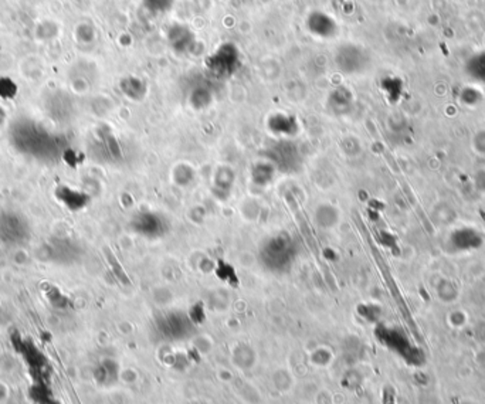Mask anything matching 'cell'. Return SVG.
Here are the masks:
<instances>
[{
    "mask_svg": "<svg viewBox=\"0 0 485 404\" xmlns=\"http://www.w3.org/2000/svg\"><path fill=\"white\" fill-rule=\"evenodd\" d=\"M276 170L277 169L271 164H258L253 168V182L264 186L272 180Z\"/></svg>",
    "mask_w": 485,
    "mask_h": 404,
    "instance_id": "e0dca14e",
    "label": "cell"
},
{
    "mask_svg": "<svg viewBox=\"0 0 485 404\" xmlns=\"http://www.w3.org/2000/svg\"><path fill=\"white\" fill-rule=\"evenodd\" d=\"M268 130L279 137H295L299 132V122L290 114H274L268 118Z\"/></svg>",
    "mask_w": 485,
    "mask_h": 404,
    "instance_id": "30bf717a",
    "label": "cell"
},
{
    "mask_svg": "<svg viewBox=\"0 0 485 404\" xmlns=\"http://www.w3.org/2000/svg\"><path fill=\"white\" fill-rule=\"evenodd\" d=\"M234 183V173L229 168H219L216 177H215V186L213 192L219 199H227L230 192L233 191Z\"/></svg>",
    "mask_w": 485,
    "mask_h": 404,
    "instance_id": "2e32d148",
    "label": "cell"
},
{
    "mask_svg": "<svg viewBox=\"0 0 485 404\" xmlns=\"http://www.w3.org/2000/svg\"><path fill=\"white\" fill-rule=\"evenodd\" d=\"M32 227L26 217L15 210L0 211V241L8 245H23L28 243Z\"/></svg>",
    "mask_w": 485,
    "mask_h": 404,
    "instance_id": "3957f363",
    "label": "cell"
},
{
    "mask_svg": "<svg viewBox=\"0 0 485 404\" xmlns=\"http://www.w3.org/2000/svg\"><path fill=\"white\" fill-rule=\"evenodd\" d=\"M448 243L454 252H471L482 245V236L471 227H463L452 231L448 237Z\"/></svg>",
    "mask_w": 485,
    "mask_h": 404,
    "instance_id": "9c48e42d",
    "label": "cell"
},
{
    "mask_svg": "<svg viewBox=\"0 0 485 404\" xmlns=\"http://www.w3.org/2000/svg\"><path fill=\"white\" fill-rule=\"evenodd\" d=\"M141 2L152 15H164L175 5V0H141Z\"/></svg>",
    "mask_w": 485,
    "mask_h": 404,
    "instance_id": "ac0fdd59",
    "label": "cell"
},
{
    "mask_svg": "<svg viewBox=\"0 0 485 404\" xmlns=\"http://www.w3.org/2000/svg\"><path fill=\"white\" fill-rule=\"evenodd\" d=\"M131 229L143 238L158 240L169 233L170 223L159 211L142 210L132 217Z\"/></svg>",
    "mask_w": 485,
    "mask_h": 404,
    "instance_id": "5b68a950",
    "label": "cell"
},
{
    "mask_svg": "<svg viewBox=\"0 0 485 404\" xmlns=\"http://www.w3.org/2000/svg\"><path fill=\"white\" fill-rule=\"evenodd\" d=\"M335 64L341 73L356 76L365 73L371 66V55L359 44H342L335 53Z\"/></svg>",
    "mask_w": 485,
    "mask_h": 404,
    "instance_id": "277c9868",
    "label": "cell"
},
{
    "mask_svg": "<svg viewBox=\"0 0 485 404\" xmlns=\"http://www.w3.org/2000/svg\"><path fill=\"white\" fill-rule=\"evenodd\" d=\"M242 66L240 49L234 43H223L204 60V67L210 77L229 80L238 73Z\"/></svg>",
    "mask_w": 485,
    "mask_h": 404,
    "instance_id": "7a4b0ae2",
    "label": "cell"
},
{
    "mask_svg": "<svg viewBox=\"0 0 485 404\" xmlns=\"http://www.w3.org/2000/svg\"><path fill=\"white\" fill-rule=\"evenodd\" d=\"M306 24H307L308 32L318 39L328 40V39L335 37L338 33L337 20L333 19L330 15L321 12V10L311 12L307 17Z\"/></svg>",
    "mask_w": 485,
    "mask_h": 404,
    "instance_id": "ba28073f",
    "label": "cell"
},
{
    "mask_svg": "<svg viewBox=\"0 0 485 404\" xmlns=\"http://www.w3.org/2000/svg\"><path fill=\"white\" fill-rule=\"evenodd\" d=\"M298 256L297 241L288 233L267 237L260 247V263L270 272H287Z\"/></svg>",
    "mask_w": 485,
    "mask_h": 404,
    "instance_id": "6da1fadb",
    "label": "cell"
},
{
    "mask_svg": "<svg viewBox=\"0 0 485 404\" xmlns=\"http://www.w3.org/2000/svg\"><path fill=\"white\" fill-rule=\"evenodd\" d=\"M121 89L128 98L142 101L148 94V84L139 77H127L121 81Z\"/></svg>",
    "mask_w": 485,
    "mask_h": 404,
    "instance_id": "9a60e30c",
    "label": "cell"
},
{
    "mask_svg": "<svg viewBox=\"0 0 485 404\" xmlns=\"http://www.w3.org/2000/svg\"><path fill=\"white\" fill-rule=\"evenodd\" d=\"M211 101H213V92H211L209 85L204 82H197L192 87L189 92V104L195 109H204L211 104Z\"/></svg>",
    "mask_w": 485,
    "mask_h": 404,
    "instance_id": "5bb4252c",
    "label": "cell"
},
{
    "mask_svg": "<svg viewBox=\"0 0 485 404\" xmlns=\"http://www.w3.org/2000/svg\"><path fill=\"white\" fill-rule=\"evenodd\" d=\"M466 71L473 81L485 87V50L473 54L467 60Z\"/></svg>",
    "mask_w": 485,
    "mask_h": 404,
    "instance_id": "4fadbf2b",
    "label": "cell"
},
{
    "mask_svg": "<svg viewBox=\"0 0 485 404\" xmlns=\"http://www.w3.org/2000/svg\"><path fill=\"white\" fill-rule=\"evenodd\" d=\"M473 146L478 153L485 155V131H479L474 135Z\"/></svg>",
    "mask_w": 485,
    "mask_h": 404,
    "instance_id": "ffe728a7",
    "label": "cell"
},
{
    "mask_svg": "<svg viewBox=\"0 0 485 404\" xmlns=\"http://www.w3.org/2000/svg\"><path fill=\"white\" fill-rule=\"evenodd\" d=\"M267 157L272 166H274L277 170H281L285 173L297 170L301 162L299 150L297 145L287 139L272 145L267 150Z\"/></svg>",
    "mask_w": 485,
    "mask_h": 404,
    "instance_id": "8992f818",
    "label": "cell"
},
{
    "mask_svg": "<svg viewBox=\"0 0 485 404\" xmlns=\"http://www.w3.org/2000/svg\"><path fill=\"white\" fill-rule=\"evenodd\" d=\"M353 94L346 87H338L328 97V108L335 115H345L352 109Z\"/></svg>",
    "mask_w": 485,
    "mask_h": 404,
    "instance_id": "8fae6325",
    "label": "cell"
},
{
    "mask_svg": "<svg viewBox=\"0 0 485 404\" xmlns=\"http://www.w3.org/2000/svg\"><path fill=\"white\" fill-rule=\"evenodd\" d=\"M474 184H475V188H477L479 192L485 193V169L478 170V172L475 173V176H474Z\"/></svg>",
    "mask_w": 485,
    "mask_h": 404,
    "instance_id": "44dd1931",
    "label": "cell"
},
{
    "mask_svg": "<svg viewBox=\"0 0 485 404\" xmlns=\"http://www.w3.org/2000/svg\"><path fill=\"white\" fill-rule=\"evenodd\" d=\"M166 39H168V44L172 49V51L179 54V55H185V54L192 53L197 44L196 35L188 26L180 24V23H173L168 28Z\"/></svg>",
    "mask_w": 485,
    "mask_h": 404,
    "instance_id": "52a82bcc",
    "label": "cell"
},
{
    "mask_svg": "<svg viewBox=\"0 0 485 404\" xmlns=\"http://www.w3.org/2000/svg\"><path fill=\"white\" fill-rule=\"evenodd\" d=\"M479 100V92L474 88H464L461 92V101L467 105H474Z\"/></svg>",
    "mask_w": 485,
    "mask_h": 404,
    "instance_id": "d6986e66",
    "label": "cell"
},
{
    "mask_svg": "<svg viewBox=\"0 0 485 404\" xmlns=\"http://www.w3.org/2000/svg\"><path fill=\"white\" fill-rule=\"evenodd\" d=\"M161 331L170 337H182L191 331V324L188 318L182 314L166 315L161 322Z\"/></svg>",
    "mask_w": 485,
    "mask_h": 404,
    "instance_id": "7c38bea8",
    "label": "cell"
}]
</instances>
